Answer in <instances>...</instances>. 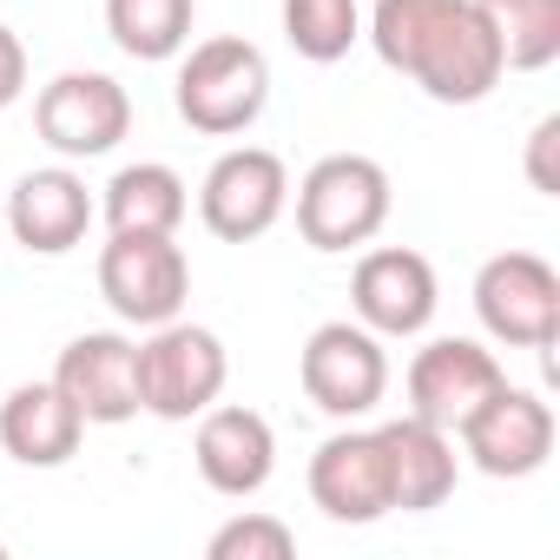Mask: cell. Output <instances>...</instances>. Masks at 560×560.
<instances>
[{
    "label": "cell",
    "mask_w": 560,
    "mask_h": 560,
    "mask_svg": "<svg viewBox=\"0 0 560 560\" xmlns=\"http://www.w3.org/2000/svg\"><path fill=\"white\" fill-rule=\"evenodd\" d=\"M370 47L389 73L416 80L435 106H481L508 60L475 0H376Z\"/></svg>",
    "instance_id": "1"
},
{
    "label": "cell",
    "mask_w": 560,
    "mask_h": 560,
    "mask_svg": "<svg viewBox=\"0 0 560 560\" xmlns=\"http://www.w3.org/2000/svg\"><path fill=\"white\" fill-rule=\"evenodd\" d=\"M172 100H178V119H185L191 132H205V139H237V132H250V126L264 119V106H270V60H264V47H250L244 34H211V40H198V47L185 54Z\"/></svg>",
    "instance_id": "2"
},
{
    "label": "cell",
    "mask_w": 560,
    "mask_h": 560,
    "mask_svg": "<svg viewBox=\"0 0 560 560\" xmlns=\"http://www.w3.org/2000/svg\"><path fill=\"white\" fill-rule=\"evenodd\" d=\"M389 211H396V191H389V172L370 152H330L298 185V231L324 257L363 250L389 224Z\"/></svg>",
    "instance_id": "3"
},
{
    "label": "cell",
    "mask_w": 560,
    "mask_h": 560,
    "mask_svg": "<svg viewBox=\"0 0 560 560\" xmlns=\"http://www.w3.org/2000/svg\"><path fill=\"white\" fill-rule=\"evenodd\" d=\"M224 383H231V357H224L218 330L185 324V317L145 330V343H139V416L191 422L224 396Z\"/></svg>",
    "instance_id": "4"
},
{
    "label": "cell",
    "mask_w": 560,
    "mask_h": 560,
    "mask_svg": "<svg viewBox=\"0 0 560 560\" xmlns=\"http://www.w3.org/2000/svg\"><path fill=\"white\" fill-rule=\"evenodd\" d=\"M100 298L132 330H159V324L185 317V304H191V264H185L178 237H165V231H106Z\"/></svg>",
    "instance_id": "5"
},
{
    "label": "cell",
    "mask_w": 560,
    "mask_h": 560,
    "mask_svg": "<svg viewBox=\"0 0 560 560\" xmlns=\"http://www.w3.org/2000/svg\"><path fill=\"white\" fill-rule=\"evenodd\" d=\"M475 317L501 350L560 343V270L534 250H494L475 270Z\"/></svg>",
    "instance_id": "6"
},
{
    "label": "cell",
    "mask_w": 560,
    "mask_h": 560,
    "mask_svg": "<svg viewBox=\"0 0 560 560\" xmlns=\"http://www.w3.org/2000/svg\"><path fill=\"white\" fill-rule=\"evenodd\" d=\"M298 383H304L311 409H324L330 422H357L389 396V350L357 317L317 324L304 357H298Z\"/></svg>",
    "instance_id": "7"
},
{
    "label": "cell",
    "mask_w": 560,
    "mask_h": 560,
    "mask_svg": "<svg viewBox=\"0 0 560 560\" xmlns=\"http://www.w3.org/2000/svg\"><path fill=\"white\" fill-rule=\"evenodd\" d=\"M553 435H560L553 409H547L534 389H514V383H501L494 396H481V402L455 422L462 455H468L481 475H494V481H527V475H540V468L553 462Z\"/></svg>",
    "instance_id": "8"
},
{
    "label": "cell",
    "mask_w": 560,
    "mask_h": 560,
    "mask_svg": "<svg viewBox=\"0 0 560 560\" xmlns=\"http://www.w3.org/2000/svg\"><path fill=\"white\" fill-rule=\"evenodd\" d=\"M34 132L73 165V159H106L126 132H132V93L113 80V73H93V67H73V73H54L34 100Z\"/></svg>",
    "instance_id": "9"
},
{
    "label": "cell",
    "mask_w": 560,
    "mask_h": 560,
    "mask_svg": "<svg viewBox=\"0 0 560 560\" xmlns=\"http://www.w3.org/2000/svg\"><path fill=\"white\" fill-rule=\"evenodd\" d=\"M284 211H291V172H284V159L264 152V145H231L205 172V185H198V218L224 244L264 237Z\"/></svg>",
    "instance_id": "10"
},
{
    "label": "cell",
    "mask_w": 560,
    "mask_h": 560,
    "mask_svg": "<svg viewBox=\"0 0 560 560\" xmlns=\"http://www.w3.org/2000/svg\"><path fill=\"white\" fill-rule=\"evenodd\" d=\"M350 311L363 330L389 337H422L442 311V284H435V264L409 244H376L357 257L350 270Z\"/></svg>",
    "instance_id": "11"
},
{
    "label": "cell",
    "mask_w": 560,
    "mask_h": 560,
    "mask_svg": "<svg viewBox=\"0 0 560 560\" xmlns=\"http://www.w3.org/2000/svg\"><path fill=\"white\" fill-rule=\"evenodd\" d=\"M54 383L86 416V429H119L139 416V343L126 330H86L60 350Z\"/></svg>",
    "instance_id": "12"
},
{
    "label": "cell",
    "mask_w": 560,
    "mask_h": 560,
    "mask_svg": "<svg viewBox=\"0 0 560 560\" xmlns=\"http://www.w3.org/2000/svg\"><path fill=\"white\" fill-rule=\"evenodd\" d=\"M311 501L337 527H370V521L396 514L383 435L376 429H337L330 442H317V455H311Z\"/></svg>",
    "instance_id": "13"
},
{
    "label": "cell",
    "mask_w": 560,
    "mask_h": 560,
    "mask_svg": "<svg viewBox=\"0 0 560 560\" xmlns=\"http://www.w3.org/2000/svg\"><path fill=\"white\" fill-rule=\"evenodd\" d=\"M409 416H422V422H435V429H448L455 435V422L481 402V396H494L501 383H508V370H501V357L488 350V343H475V337H435V343H422L416 357H409Z\"/></svg>",
    "instance_id": "14"
},
{
    "label": "cell",
    "mask_w": 560,
    "mask_h": 560,
    "mask_svg": "<svg viewBox=\"0 0 560 560\" xmlns=\"http://www.w3.org/2000/svg\"><path fill=\"white\" fill-rule=\"evenodd\" d=\"M191 462L205 475L211 494L224 501H250L264 494V481L277 475V429L244 409V402H211L198 416V435H191Z\"/></svg>",
    "instance_id": "15"
},
{
    "label": "cell",
    "mask_w": 560,
    "mask_h": 560,
    "mask_svg": "<svg viewBox=\"0 0 560 560\" xmlns=\"http://www.w3.org/2000/svg\"><path fill=\"white\" fill-rule=\"evenodd\" d=\"M100 205L86 191V178L73 165H40V172H21L14 191H8V231L21 250L34 257H67L86 244Z\"/></svg>",
    "instance_id": "16"
},
{
    "label": "cell",
    "mask_w": 560,
    "mask_h": 560,
    "mask_svg": "<svg viewBox=\"0 0 560 560\" xmlns=\"http://www.w3.org/2000/svg\"><path fill=\"white\" fill-rule=\"evenodd\" d=\"M376 435H383V455H389V501H396V514H429V508H442L455 494L462 455H455L448 429H435V422L402 409Z\"/></svg>",
    "instance_id": "17"
},
{
    "label": "cell",
    "mask_w": 560,
    "mask_h": 560,
    "mask_svg": "<svg viewBox=\"0 0 560 560\" xmlns=\"http://www.w3.org/2000/svg\"><path fill=\"white\" fill-rule=\"evenodd\" d=\"M86 442V416L60 396V383H21L0 402V448L21 468H67Z\"/></svg>",
    "instance_id": "18"
},
{
    "label": "cell",
    "mask_w": 560,
    "mask_h": 560,
    "mask_svg": "<svg viewBox=\"0 0 560 560\" xmlns=\"http://www.w3.org/2000/svg\"><path fill=\"white\" fill-rule=\"evenodd\" d=\"M191 211V185L165 165V159H139V165H119L100 191V218L106 231H165L178 237Z\"/></svg>",
    "instance_id": "19"
},
{
    "label": "cell",
    "mask_w": 560,
    "mask_h": 560,
    "mask_svg": "<svg viewBox=\"0 0 560 560\" xmlns=\"http://www.w3.org/2000/svg\"><path fill=\"white\" fill-rule=\"evenodd\" d=\"M198 0H106V34L126 60H178L191 47Z\"/></svg>",
    "instance_id": "20"
},
{
    "label": "cell",
    "mask_w": 560,
    "mask_h": 560,
    "mask_svg": "<svg viewBox=\"0 0 560 560\" xmlns=\"http://www.w3.org/2000/svg\"><path fill=\"white\" fill-rule=\"evenodd\" d=\"M488 14L508 73H540L560 60V0H475Z\"/></svg>",
    "instance_id": "21"
},
{
    "label": "cell",
    "mask_w": 560,
    "mask_h": 560,
    "mask_svg": "<svg viewBox=\"0 0 560 560\" xmlns=\"http://www.w3.org/2000/svg\"><path fill=\"white\" fill-rule=\"evenodd\" d=\"M284 40L311 67H337L363 40V8L357 0H284Z\"/></svg>",
    "instance_id": "22"
},
{
    "label": "cell",
    "mask_w": 560,
    "mask_h": 560,
    "mask_svg": "<svg viewBox=\"0 0 560 560\" xmlns=\"http://www.w3.org/2000/svg\"><path fill=\"white\" fill-rule=\"evenodd\" d=\"M205 553L211 560H291L298 553V534H291V521H277L264 508H244V514H231L205 540Z\"/></svg>",
    "instance_id": "23"
},
{
    "label": "cell",
    "mask_w": 560,
    "mask_h": 560,
    "mask_svg": "<svg viewBox=\"0 0 560 560\" xmlns=\"http://www.w3.org/2000/svg\"><path fill=\"white\" fill-rule=\"evenodd\" d=\"M553 152H560V113H547V119L527 132V185H534L540 198H560V165H553Z\"/></svg>",
    "instance_id": "24"
},
{
    "label": "cell",
    "mask_w": 560,
    "mask_h": 560,
    "mask_svg": "<svg viewBox=\"0 0 560 560\" xmlns=\"http://www.w3.org/2000/svg\"><path fill=\"white\" fill-rule=\"evenodd\" d=\"M21 93H27V47H21L14 27H0V113H8Z\"/></svg>",
    "instance_id": "25"
},
{
    "label": "cell",
    "mask_w": 560,
    "mask_h": 560,
    "mask_svg": "<svg viewBox=\"0 0 560 560\" xmlns=\"http://www.w3.org/2000/svg\"><path fill=\"white\" fill-rule=\"evenodd\" d=\"M0 553H8V540H0Z\"/></svg>",
    "instance_id": "26"
}]
</instances>
